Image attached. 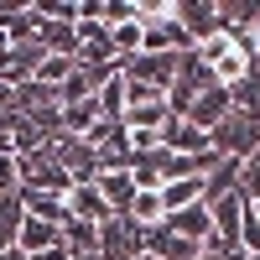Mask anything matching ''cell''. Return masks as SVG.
<instances>
[{"label": "cell", "instance_id": "cell-1", "mask_svg": "<svg viewBox=\"0 0 260 260\" xmlns=\"http://www.w3.org/2000/svg\"><path fill=\"white\" fill-rule=\"evenodd\" d=\"M208 151H213V156H234V161L255 156V151H260V115L229 110L219 125L208 130Z\"/></svg>", "mask_w": 260, "mask_h": 260}, {"label": "cell", "instance_id": "cell-2", "mask_svg": "<svg viewBox=\"0 0 260 260\" xmlns=\"http://www.w3.org/2000/svg\"><path fill=\"white\" fill-rule=\"evenodd\" d=\"M115 73L125 83H141V89L167 94L172 78H177V57L172 52H136V57H115Z\"/></svg>", "mask_w": 260, "mask_h": 260}, {"label": "cell", "instance_id": "cell-3", "mask_svg": "<svg viewBox=\"0 0 260 260\" xmlns=\"http://www.w3.org/2000/svg\"><path fill=\"white\" fill-rule=\"evenodd\" d=\"M99 255L104 260H136L146 255V229L130 219V213H110L99 224Z\"/></svg>", "mask_w": 260, "mask_h": 260}, {"label": "cell", "instance_id": "cell-4", "mask_svg": "<svg viewBox=\"0 0 260 260\" xmlns=\"http://www.w3.org/2000/svg\"><path fill=\"white\" fill-rule=\"evenodd\" d=\"M177 26L192 37V47L198 42H208L213 31H224V11H219V0H177Z\"/></svg>", "mask_w": 260, "mask_h": 260}, {"label": "cell", "instance_id": "cell-5", "mask_svg": "<svg viewBox=\"0 0 260 260\" xmlns=\"http://www.w3.org/2000/svg\"><path fill=\"white\" fill-rule=\"evenodd\" d=\"M229 110H234V104H229V89H224V83H208V89H198V94L187 99L182 120H192L198 130H213V125H219Z\"/></svg>", "mask_w": 260, "mask_h": 260}, {"label": "cell", "instance_id": "cell-6", "mask_svg": "<svg viewBox=\"0 0 260 260\" xmlns=\"http://www.w3.org/2000/svg\"><path fill=\"white\" fill-rule=\"evenodd\" d=\"M161 151H177V156H203V151H208V130H198V125L182 120V115H172V120L161 125Z\"/></svg>", "mask_w": 260, "mask_h": 260}, {"label": "cell", "instance_id": "cell-7", "mask_svg": "<svg viewBox=\"0 0 260 260\" xmlns=\"http://www.w3.org/2000/svg\"><path fill=\"white\" fill-rule=\"evenodd\" d=\"M94 187H99V198L110 203V213H130V203H136V177H130V167H115V172H99L94 177Z\"/></svg>", "mask_w": 260, "mask_h": 260}, {"label": "cell", "instance_id": "cell-8", "mask_svg": "<svg viewBox=\"0 0 260 260\" xmlns=\"http://www.w3.org/2000/svg\"><path fill=\"white\" fill-rule=\"evenodd\" d=\"M62 203H68V219H83V224H104V219H110V203L99 198L94 182H73Z\"/></svg>", "mask_w": 260, "mask_h": 260}, {"label": "cell", "instance_id": "cell-9", "mask_svg": "<svg viewBox=\"0 0 260 260\" xmlns=\"http://www.w3.org/2000/svg\"><path fill=\"white\" fill-rule=\"evenodd\" d=\"M52 245H62V229H57V224H47V219H31V213H26V224H21V234H16V250L42 255V250H52Z\"/></svg>", "mask_w": 260, "mask_h": 260}, {"label": "cell", "instance_id": "cell-10", "mask_svg": "<svg viewBox=\"0 0 260 260\" xmlns=\"http://www.w3.org/2000/svg\"><path fill=\"white\" fill-rule=\"evenodd\" d=\"M21 208L31 213V219H47L62 229V219H68V203L57 198V192H37V187H21Z\"/></svg>", "mask_w": 260, "mask_h": 260}, {"label": "cell", "instance_id": "cell-11", "mask_svg": "<svg viewBox=\"0 0 260 260\" xmlns=\"http://www.w3.org/2000/svg\"><path fill=\"white\" fill-rule=\"evenodd\" d=\"M130 219H136L141 229H156V224H167L161 187H141V192H136V203H130Z\"/></svg>", "mask_w": 260, "mask_h": 260}, {"label": "cell", "instance_id": "cell-12", "mask_svg": "<svg viewBox=\"0 0 260 260\" xmlns=\"http://www.w3.org/2000/svg\"><path fill=\"white\" fill-rule=\"evenodd\" d=\"M21 224H26V208H21V192H0V250L16 245Z\"/></svg>", "mask_w": 260, "mask_h": 260}, {"label": "cell", "instance_id": "cell-13", "mask_svg": "<svg viewBox=\"0 0 260 260\" xmlns=\"http://www.w3.org/2000/svg\"><path fill=\"white\" fill-rule=\"evenodd\" d=\"M62 245L73 255H99V224H83V219H62Z\"/></svg>", "mask_w": 260, "mask_h": 260}, {"label": "cell", "instance_id": "cell-14", "mask_svg": "<svg viewBox=\"0 0 260 260\" xmlns=\"http://www.w3.org/2000/svg\"><path fill=\"white\" fill-rule=\"evenodd\" d=\"M161 203H167V213L203 203V177H182V182H167V187H161Z\"/></svg>", "mask_w": 260, "mask_h": 260}, {"label": "cell", "instance_id": "cell-15", "mask_svg": "<svg viewBox=\"0 0 260 260\" xmlns=\"http://www.w3.org/2000/svg\"><path fill=\"white\" fill-rule=\"evenodd\" d=\"M94 104H99V120H125V78H110L94 94Z\"/></svg>", "mask_w": 260, "mask_h": 260}, {"label": "cell", "instance_id": "cell-16", "mask_svg": "<svg viewBox=\"0 0 260 260\" xmlns=\"http://www.w3.org/2000/svg\"><path fill=\"white\" fill-rule=\"evenodd\" d=\"M78 73V57H42V68H37V83H47V89H62Z\"/></svg>", "mask_w": 260, "mask_h": 260}, {"label": "cell", "instance_id": "cell-17", "mask_svg": "<svg viewBox=\"0 0 260 260\" xmlns=\"http://www.w3.org/2000/svg\"><path fill=\"white\" fill-rule=\"evenodd\" d=\"M240 198H245V203H255V198H260V151L240 161Z\"/></svg>", "mask_w": 260, "mask_h": 260}, {"label": "cell", "instance_id": "cell-18", "mask_svg": "<svg viewBox=\"0 0 260 260\" xmlns=\"http://www.w3.org/2000/svg\"><path fill=\"white\" fill-rule=\"evenodd\" d=\"M0 192H21V167H16V151H0Z\"/></svg>", "mask_w": 260, "mask_h": 260}, {"label": "cell", "instance_id": "cell-19", "mask_svg": "<svg viewBox=\"0 0 260 260\" xmlns=\"http://www.w3.org/2000/svg\"><path fill=\"white\" fill-rule=\"evenodd\" d=\"M31 260H73V250H68V245H52V250H42V255H31Z\"/></svg>", "mask_w": 260, "mask_h": 260}, {"label": "cell", "instance_id": "cell-20", "mask_svg": "<svg viewBox=\"0 0 260 260\" xmlns=\"http://www.w3.org/2000/svg\"><path fill=\"white\" fill-rule=\"evenodd\" d=\"M0 260H31V255H26V250H16V245H11V250H0Z\"/></svg>", "mask_w": 260, "mask_h": 260}, {"label": "cell", "instance_id": "cell-21", "mask_svg": "<svg viewBox=\"0 0 260 260\" xmlns=\"http://www.w3.org/2000/svg\"><path fill=\"white\" fill-rule=\"evenodd\" d=\"M198 260H229V255H213V250H203V255H198Z\"/></svg>", "mask_w": 260, "mask_h": 260}, {"label": "cell", "instance_id": "cell-22", "mask_svg": "<svg viewBox=\"0 0 260 260\" xmlns=\"http://www.w3.org/2000/svg\"><path fill=\"white\" fill-rule=\"evenodd\" d=\"M229 260H255V255H245V250H234V255H229Z\"/></svg>", "mask_w": 260, "mask_h": 260}, {"label": "cell", "instance_id": "cell-23", "mask_svg": "<svg viewBox=\"0 0 260 260\" xmlns=\"http://www.w3.org/2000/svg\"><path fill=\"white\" fill-rule=\"evenodd\" d=\"M245 208H250V213H255V219H260V198H255V203H245Z\"/></svg>", "mask_w": 260, "mask_h": 260}, {"label": "cell", "instance_id": "cell-24", "mask_svg": "<svg viewBox=\"0 0 260 260\" xmlns=\"http://www.w3.org/2000/svg\"><path fill=\"white\" fill-rule=\"evenodd\" d=\"M73 260H104V255H73Z\"/></svg>", "mask_w": 260, "mask_h": 260}, {"label": "cell", "instance_id": "cell-25", "mask_svg": "<svg viewBox=\"0 0 260 260\" xmlns=\"http://www.w3.org/2000/svg\"><path fill=\"white\" fill-rule=\"evenodd\" d=\"M136 260H151V255H136Z\"/></svg>", "mask_w": 260, "mask_h": 260}]
</instances>
